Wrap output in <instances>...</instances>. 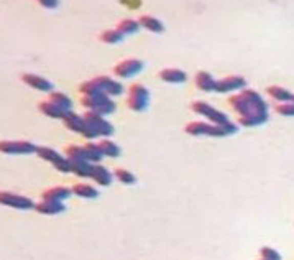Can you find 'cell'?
<instances>
[{
    "label": "cell",
    "mask_w": 294,
    "mask_h": 260,
    "mask_svg": "<svg viewBox=\"0 0 294 260\" xmlns=\"http://www.w3.org/2000/svg\"><path fill=\"white\" fill-rule=\"evenodd\" d=\"M81 104L92 112H97L100 115H109L115 110V102H112L107 94H97V96H82Z\"/></svg>",
    "instance_id": "6da1fadb"
},
{
    "label": "cell",
    "mask_w": 294,
    "mask_h": 260,
    "mask_svg": "<svg viewBox=\"0 0 294 260\" xmlns=\"http://www.w3.org/2000/svg\"><path fill=\"white\" fill-rule=\"evenodd\" d=\"M150 91L140 83H135L129 88V97H127V106L135 112H143L148 106Z\"/></svg>",
    "instance_id": "7a4b0ae2"
},
{
    "label": "cell",
    "mask_w": 294,
    "mask_h": 260,
    "mask_svg": "<svg viewBox=\"0 0 294 260\" xmlns=\"http://www.w3.org/2000/svg\"><path fill=\"white\" fill-rule=\"evenodd\" d=\"M0 150L5 155H30L36 153L38 147L28 140H4L0 144Z\"/></svg>",
    "instance_id": "3957f363"
},
{
    "label": "cell",
    "mask_w": 294,
    "mask_h": 260,
    "mask_svg": "<svg viewBox=\"0 0 294 260\" xmlns=\"http://www.w3.org/2000/svg\"><path fill=\"white\" fill-rule=\"evenodd\" d=\"M84 121L87 122V125L97 133V137H109L114 133V125L107 122L104 117H102L100 114L97 112H92V110H87V112L84 114Z\"/></svg>",
    "instance_id": "277c9868"
},
{
    "label": "cell",
    "mask_w": 294,
    "mask_h": 260,
    "mask_svg": "<svg viewBox=\"0 0 294 260\" xmlns=\"http://www.w3.org/2000/svg\"><path fill=\"white\" fill-rule=\"evenodd\" d=\"M191 109H193L196 114L205 115L212 124H225V122H228L227 115H225L224 112H220V110L214 109L212 106L207 104V102L196 101V102H193V104H191Z\"/></svg>",
    "instance_id": "5b68a950"
},
{
    "label": "cell",
    "mask_w": 294,
    "mask_h": 260,
    "mask_svg": "<svg viewBox=\"0 0 294 260\" xmlns=\"http://www.w3.org/2000/svg\"><path fill=\"white\" fill-rule=\"evenodd\" d=\"M0 203H2L4 206L15 208V209H35V206H36V204L30 198H27V196L10 193V191L0 193Z\"/></svg>",
    "instance_id": "8992f818"
},
{
    "label": "cell",
    "mask_w": 294,
    "mask_h": 260,
    "mask_svg": "<svg viewBox=\"0 0 294 260\" xmlns=\"http://www.w3.org/2000/svg\"><path fill=\"white\" fill-rule=\"evenodd\" d=\"M143 69V63L140 59H123L114 68V74L118 77H130L133 74L140 73Z\"/></svg>",
    "instance_id": "52a82bcc"
},
{
    "label": "cell",
    "mask_w": 294,
    "mask_h": 260,
    "mask_svg": "<svg viewBox=\"0 0 294 260\" xmlns=\"http://www.w3.org/2000/svg\"><path fill=\"white\" fill-rule=\"evenodd\" d=\"M245 86H247L245 77L232 74V76H227V77H224V79L217 81L216 91L217 92H228V91H235V89H243Z\"/></svg>",
    "instance_id": "ba28073f"
},
{
    "label": "cell",
    "mask_w": 294,
    "mask_h": 260,
    "mask_svg": "<svg viewBox=\"0 0 294 260\" xmlns=\"http://www.w3.org/2000/svg\"><path fill=\"white\" fill-rule=\"evenodd\" d=\"M94 81L99 84V88L102 89V92L107 94L109 97L110 96H120V94L123 92V86L120 83L110 79L109 76H97Z\"/></svg>",
    "instance_id": "9c48e42d"
},
{
    "label": "cell",
    "mask_w": 294,
    "mask_h": 260,
    "mask_svg": "<svg viewBox=\"0 0 294 260\" xmlns=\"http://www.w3.org/2000/svg\"><path fill=\"white\" fill-rule=\"evenodd\" d=\"M22 81L28 84L30 88L33 89H38V91H43V92H51L53 91V83H50L45 77L38 76V74H30V73H25L22 74Z\"/></svg>",
    "instance_id": "30bf717a"
},
{
    "label": "cell",
    "mask_w": 294,
    "mask_h": 260,
    "mask_svg": "<svg viewBox=\"0 0 294 260\" xmlns=\"http://www.w3.org/2000/svg\"><path fill=\"white\" fill-rule=\"evenodd\" d=\"M38 109L41 110V112L48 117H53V119H61V121H65L68 114H69V110L66 109H62L61 106L58 104H54V102L51 101H43V102H39V106Z\"/></svg>",
    "instance_id": "8fae6325"
},
{
    "label": "cell",
    "mask_w": 294,
    "mask_h": 260,
    "mask_svg": "<svg viewBox=\"0 0 294 260\" xmlns=\"http://www.w3.org/2000/svg\"><path fill=\"white\" fill-rule=\"evenodd\" d=\"M73 190H68L65 186H53L50 190H45L41 198L43 201H54V203H62L65 199H68Z\"/></svg>",
    "instance_id": "7c38bea8"
},
{
    "label": "cell",
    "mask_w": 294,
    "mask_h": 260,
    "mask_svg": "<svg viewBox=\"0 0 294 260\" xmlns=\"http://www.w3.org/2000/svg\"><path fill=\"white\" fill-rule=\"evenodd\" d=\"M228 102H230V106H232V109L235 110V112H238L240 115H248L251 112H255L253 107H251V104L248 102V99L245 97L242 92L232 96V97L228 99Z\"/></svg>",
    "instance_id": "4fadbf2b"
},
{
    "label": "cell",
    "mask_w": 294,
    "mask_h": 260,
    "mask_svg": "<svg viewBox=\"0 0 294 260\" xmlns=\"http://www.w3.org/2000/svg\"><path fill=\"white\" fill-rule=\"evenodd\" d=\"M160 79L164 83H173V84H179V83H184L187 79V74L184 73L182 69L178 68H166L160 71Z\"/></svg>",
    "instance_id": "5bb4252c"
},
{
    "label": "cell",
    "mask_w": 294,
    "mask_h": 260,
    "mask_svg": "<svg viewBox=\"0 0 294 260\" xmlns=\"http://www.w3.org/2000/svg\"><path fill=\"white\" fill-rule=\"evenodd\" d=\"M242 94L248 99V102L251 104V107H253V110H255V112L268 114V104H266L263 99H261V96H260L257 91H253V89H243Z\"/></svg>",
    "instance_id": "9a60e30c"
},
{
    "label": "cell",
    "mask_w": 294,
    "mask_h": 260,
    "mask_svg": "<svg viewBox=\"0 0 294 260\" xmlns=\"http://www.w3.org/2000/svg\"><path fill=\"white\" fill-rule=\"evenodd\" d=\"M65 209H66L65 204L54 201H41L35 206V211H38L39 214H48V216L61 214V212H65Z\"/></svg>",
    "instance_id": "2e32d148"
},
{
    "label": "cell",
    "mask_w": 294,
    "mask_h": 260,
    "mask_svg": "<svg viewBox=\"0 0 294 260\" xmlns=\"http://www.w3.org/2000/svg\"><path fill=\"white\" fill-rule=\"evenodd\" d=\"M216 84H217V81L214 79L212 74L205 73V71H199V73L196 74V86L201 91H205V92L216 91Z\"/></svg>",
    "instance_id": "e0dca14e"
},
{
    "label": "cell",
    "mask_w": 294,
    "mask_h": 260,
    "mask_svg": "<svg viewBox=\"0 0 294 260\" xmlns=\"http://www.w3.org/2000/svg\"><path fill=\"white\" fill-rule=\"evenodd\" d=\"M268 121V114H261V112H251L248 115H240L238 117V124L242 127H257Z\"/></svg>",
    "instance_id": "ac0fdd59"
},
{
    "label": "cell",
    "mask_w": 294,
    "mask_h": 260,
    "mask_svg": "<svg viewBox=\"0 0 294 260\" xmlns=\"http://www.w3.org/2000/svg\"><path fill=\"white\" fill-rule=\"evenodd\" d=\"M91 178L100 186H109L112 183V173H110L106 167H102V165H94Z\"/></svg>",
    "instance_id": "d6986e66"
},
{
    "label": "cell",
    "mask_w": 294,
    "mask_h": 260,
    "mask_svg": "<svg viewBox=\"0 0 294 260\" xmlns=\"http://www.w3.org/2000/svg\"><path fill=\"white\" fill-rule=\"evenodd\" d=\"M71 163V171L74 173L77 176H82V178H89L92 176V170H94V165H91L89 162H84V160H73L69 158Z\"/></svg>",
    "instance_id": "ffe728a7"
},
{
    "label": "cell",
    "mask_w": 294,
    "mask_h": 260,
    "mask_svg": "<svg viewBox=\"0 0 294 260\" xmlns=\"http://www.w3.org/2000/svg\"><path fill=\"white\" fill-rule=\"evenodd\" d=\"M138 23L148 31H153V33H163L164 31V25L161 23V20L152 17V15H141L138 18Z\"/></svg>",
    "instance_id": "44dd1931"
},
{
    "label": "cell",
    "mask_w": 294,
    "mask_h": 260,
    "mask_svg": "<svg viewBox=\"0 0 294 260\" xmlns=\"http://www.w3.org/2000/svg\"><path fill=\"white\" fill-rule=\"evenodd\" d=\"M65 124H66V127H68L69 130L81 133V135H82V132H84V129H86V121H84V117L77 115V114H74V112H71V110H69L68 117L65 119Z\"/></svg>",
    "instance_id": "7402d4cb"
},
{
    "label": "cell",
    "mask_w": 294,
    "mask_h": 260,
    "mask_svg": "<svg viewBox=\"0 0 294 260\" xmlns=\"http://www.w3.org/2000/svg\"><path fill=\"white\" fill-rule=\"evenodd\" d=\"M266 92L273 99L280 101L281 104H284V102H292V97H294V94H291L286 88H281V86H269V88H266Z\"/></svg>",
    "instance_id": "603a6c76"
},
{
    "label": "cell",
    "mask_w": 294,
    "mask_h": 260,
    "mask_svg": "<svg viewBox=\"0 0 294 260\" xmlns=\"http://www.w3.org/2000/svg\"><path fill=\"white\" fill-rule=\"evenodd\" d=\"M186 133L189 135H209L212 132V124H205V122H189L186 125Z\"/></svg>",
    "instance_id": "cb8c5ba5"
},
{
    "label": "cell",
    "mask_w": 294,
    "mask_h": 260,
    "mask_svg": "<svg viewBox=\"0 0 294 260\" xmlns=\"http://www.w3.org/2000/svg\"><path fill=\"white\" fill-rule=\"evenodd\" d=\"M73 193L79 198H86V199H95L99 196V191L95 188L89 186V185H84V183H79L73 186Z\"/></svg>",
    "instance_id": "d4e9b609"
},
{
    "label": "cell",
    "mask_w": 294,
    "mask_h": 260,
    "mask_svg": "<svg viewBox=\"0 0 294 260\" xmlns=\"http://www.w3.org/2000/svg\"><path fill=\"white\" fill-rule=\"evenodd\" d=\"M97 145H99L100 152L104 156H112V158H117V156L120 155V147H118L117 144H114V142L109 140V138L100 140Z\"/></svg>",
    "instance_id": "484cf974"
},
{
    "label": "cell",
    "mask_w": 294,
    "mask_h": 260,
    "mask_svg": "<svg viewBox=\"0 0 294 260\" xmlns=\"http://www.w3.org/2000/svg\"><path fill=\"white\" fill-rule=\"evenodd\" d=\"M141 25L138 23V20H132V18H123L118 22V25H117V30L120 31V33L125 36V35H133V33H137L138 28Z\"/></svg>",
    "instance_id": "4316f807"
},
{
    "label": "cell",
    "mask_w": 294,
    "mask_h": 260,
    "mask_svg": "<svg viewBox=\"0 0 294 260\" xmlns=\"http://www.w3.org/2000/svg\"><path fill=\"white\" fill-rule=\"evenodd\" d=\"M36 155L39 156L41 160L45 162H50V163H58L62 156L56 152V150H53V148H48V147H38V150H36Z\"/></svg>",
    "instance_id": "83f0119b"
},
{
    "label": "cell",
    "mask_w": 294,
    "mask_h": 260,
    "mask_svg": "<svg viewBox=\"0 0 294 260\" xmlns=\"http://www.w3.org/2000/svg\"><path fill=\"white\" fill-rule=\"evenodd\" d=\"M65 152L68 155V158H73V160H84V162H89V156H87V152L84 147H79V145H68L65 148ZM91 163V162H89Z\"/></svg>",
    "instance_id": "f1b7e54d"
},
{
    "label": "cell",
    "mask_w": 294,
    "mask_h": 260,
    "mask_svg": "<svg viewBox=\"0 0 294 260\" xmlns=\"http://www.w3.org/2000/svg\"><path fill=\"white\" fill-rule=\"evenodd\" d=\"M123 40V35L118 31L117 28H110L106 30L104 33L100 35V42H104L107 45H115V43H120Z\"/></svg>",
    "instance_id": "f546056e"
},
{
    "label": "cell",
    "mask_w": 294,
    "mask_h": 260,
    "mask_svg": "<svg viewBox=\"0 0 294 260\" xmlns=\"http://www.w3.org/2000/svg\"><path fill=\"white\" fill-rule=\"evenodd\" d=\"M79 91H81L82 96H97V94H102V89L99 88V84L92 81H84L81 86H79Z\"/></svg>",
    "instance_id": "4dcf8cb0"
},
{
    "label": "cell",
    "mask_w": 294,
    "mask_h": 260,
    "mask_svg": "<svg viewBox=\"0 0 294 260\" xmlns=\"http://www.w3.org/2000/svg\"><path fill=\"white\" fill-rule=\"evenodd\" d=\"M84 148H86L87 156H89V162H91V163H99L102 156H104V155H102V152H100V148H99L97 144L87 142V144L84 145Z\"/></svg>",
    "instance_id": "1f68e13d"
},
{
    "label": "cell",
    "mask_w": 294,
    "mask_h": 260,
    "mask_svg": "<svg viewBox=\"0 0 294 260\" xmlns=\"http://www.w3.org/2000/svg\"><path fill=\"white\" fill-rule=\"evenodd\" d=\"M50 101L54 102V104L61 106L62 109H66V110H71V106H73V102H71V99L66 96V94H62V92H51Z\"/></svg>",
    "instance_id": "d6a6232c"
},
{
    "label": "cell",
    "mask_w": 294,
    "mask_h": 260,
    "mask_svg": "<svg viewBox=\"0 0 294 260\" xmlns=\"http://www.w3.org/2000/svg\"><path fill=\"white\" fill-rule=\"evenodd\" d=\"M115 176H117V179L120 181V183H123V185H135V181H137L135 175H132V173L127 171L125 168H117V170H115Z\"/></svg>",
    "instance_id": "836d02e7"
},
{
    "label": "cell",
    "mask_w": 294,
    "mask_h": 260,
    "mask_svg": "<svg viewBox=\"0 0 294 260\" xmlns=\"http://www.w3.org/2000/svg\"><path fill=\"white\" fill-rule=\"evenodd\" d=\"M261 260H281L280 252H276L271 247H263L261 249Z\"/></svg>",
    "instance_id": "e575fe53"
},
{
    "label": "cell",
    "mask_w": 294,
    "mask_h": 260,
    "mask_svg": "<svg viewBox=\"0 0 294 260\" xmlns=\"http://www.w3.org/2000/svg\"><path fill=\"white\" fill-rule=\"evenodd\" d=\"M276 112L280 115H294V102H284V104L276 106Z\"/></svg>",
    "instance_id": "d590c367"
},
{
    "label": "cell",
    "mask_w": 294,
    "mask_h": 260,
    "mask_svg": "<svg viewBox=\"0 0 294 260\" xmlns=\"http://www.w3.org/2000/svg\"><path fill=\"white\" fill-rule=\"evenodd\" d=\"M54 168L61 173H69L71 171V163H69V158H61L58 163H54Z\"/></svg>",
    "instance_id": "8d00e7d4"
},
{
    "label": "cell",
    "mask_w": 294,
    "mask_h": 260,
    "mask_svg": "<svg viewBox=\"0 0 294 260\" xmlns=\"http://www.w3.org/2000/svg\"><path fill=\"white\" fill-rule=\"evenodd\" d=\"M39 4H41L43 7H46V9H56V7L59 5L56 0H41Z\"/></svg>",
    "instance_id": "74e56055"
},
{
    "label": "cell",
    "mask_w": 294,
    "mask_h": 260,
    "mask_svg": "<svg viewBox=\"0 0 294 260\" xmlns=\"http://www.w3.org/2000/svg\"><path fill=\"white\" fill-rule=\"evenodd\" d=\"M292 102H294V97H292Z\"/></svg>",
    "instance_id": "f35d334b"
}]
</instances>
